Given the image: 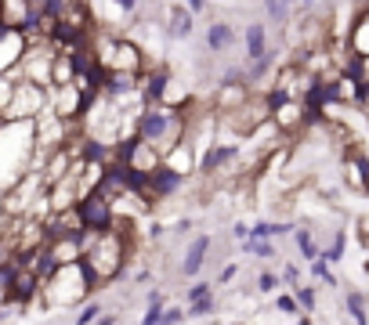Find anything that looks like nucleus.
<instances>
[{
    "label": "nucleus",
    "mask_w": 369,
    "mask_h": 325,
    "mask_svg": "<svg viewBox=\"0 0 369 325\" xmlns=\"http://www.w3.org/2000/svg\"><path fill=\"white\" fill-rule=\"evenodd\" d=\"M276 289H279V275L261 271V275H258V292H276Z\"/></svg>",
    "instance_id": "bb28decb"
},
{
    "label": "nucleus",
    "mask_w": 369,
    "mask_h": 325,
    "mask_svg": "<svg viewBox=\"0 0 369 325\" xmlns=\"http://www.w3.org/2000/svg\"><path fill=\"white\" fill-rule=\"evenodd\" d=\"M131 228H134L131 221L116 217V224H112L109 232H91V246L84 253V264L98 286L112 282L123 271L127 257H131Z\"/></svg>",
    "instance_id": "f257e3e1"
},
{
    "label": "nucleus",
    "mask_w": 369,
    "mask_h": 325,
    "mask_svg": "<svg viewBox=\"0 0 369 325\" xmlns=\"http://www.w3.org/2000/svg\"><path fill=\"white\" fill-rule=\"evenodd\" d=\"M282 282L297 289V286H300V271H297L294 264H286V268H282Z\"/></svg>",
    "instance_id": "c85d7f7f"
},
{
    "label": "nucleus",
    "mask_w": 369,
    "mask_h": 325,
    "mask_svg": "<svg viewBox=\"0 0 369 325\" xmlns=\"http://www.w3.org/2000/svg\"><path fill=\"white\" fill-rule=\"evenodd\" d=\"M224 4H232V0H224Z\"/></svg>",
    "instance_id": "e433bc0d"
},
{
    "label": "nucleus",
    "mask_w": 369,
    "mask_h": 325,
    "mask_svg": "<svg viewBox=\"0 0 369 325\" xmlns=\"http://www.w3.org/2000/svg\"><path fill=\"white\" fill-rule=\"evenodd\" d=\"M210 311H214V292H203V297L188 300V318H203V315H210Z\"/></svg>",
    "instance_id": "4be33fe9"
},
{
    "label": "nucleus",
    "mask_w": 369,
    "mask_h": 325,
    "mask_svg": "<svg viewBox=\"0 0 369 325\" xmlns=\"http://www.w3.org/2000/svg\"><path fill=\"white\" fill-rule=\"evenodd\" d=\"M94 325H116V315H102V318L94 322Z\"/></svg>",
    "instance_id": "f704fd0d"
},
{
    "label": "nucleus",
    "mask_w": 369,
    "mask_h": 325,
    "mask_svg": "<svg viewBox=\"0 0 369 325\" xmlns=\"http://www.w3.org/2000/svg\"><path fill=\"white\" fill-rule=\"evenodd\" d=\"M344 250H348V235L344 232H336V239L330 242V250H323L318 257L326 260V264H341V257H344Z\"/></svg>",
    "instance_id": "aec40b11"
},
{
    "label": "nucleus",
    "mask_w": 369,
    "mask_h": 325,
    "mask_svg": "<svg viewBox=\"0 0 369 325\" xmlns=\"http://www.w3.org/2000/svg\"><path fill=\"white\" fill-rule=\"evenodd\" d=\"M94 289H98V282L91 279V271H87L84 260H80V264L55 268V271L44 279V286H40L44 300H47V304H55V307H69V304L87 300Z\"/></svg>",
    "instance_id": "7ed1b4c3"
},
{
    "label": "nucleus",
    "mask_w": 369,
    "mask_h": 325,
    "mask_svg": "<svg viewBox=\"0 0 369 325\" xmlns=\"http://www.w3.org/2000/svg\"><path fill=\"white\" fill-rule=\"evenodd\" d=\"M76 210H80V217H84L87 232H109V228L116 224V206H112V199H109L102 188L91 192L87 199H80Z\"/></svg>",
    "instance_id": "39448f33"
},
{
    "label": "nucleus",
    "mask_w": 369,
    "mask_h": 325,
    "mask_svg": "<svg viewBox=\"0 0 369 325\" xmlns=\"http://www.w3.org/2000/svg\"><path fill=\"white\" fill-rule=\"evenodd\" d=\"M294 297H297V304H300V311H315V286H297L294 289Z\"/></svg>",
    "instance_id": "5701e85b"
},
{
    "label": "nucleus",
    "mask_w": 369,
    "mask_h": 325,
    "mask_svg": "<svg viewBox=\"0 0 369 325\" xmlns=\"http://www.w3.org/2000/svg\"><path fill=\"white\" fill-rule=\"evenodd\" d=\"M232 235H235L239 242H246V239H250V228H246V224H232Z\"/></svg>",
    "instance_id": "473e14b6"
},
{
    "label": "nucleus",
    "mask_w": 369,
    "mask_h": 325,
    "mask_svg": "<svg viewBox=\"0 0 369 325\" xmlns=\"http://www.w3.org/2000/svg\"><path fill=\"white\" fill-rule=\"evenodd\" d=\"M304 4H308V0H304Z\"/></svg>",
    "instance_id": "4c0bfd02"
},
{
    "label": "nucleus",
    "mask_w": 369,
    "mask_h": 325,
    "mask_svg": "<svg viewBox=\"0 0 369 325\" xmlns=\"http://www.w3.org/2000/svg\"><path fill=\"white\" fill-rule=\"evenodd\" d=\"M163 167H170V170H178V174H196V167H199V156H196V149H192L188 141H181V145H174V149L163 156Z\"/></svg>",
    "instance_id": "2eb2a0df"
},
{
    "label": "nucleus",
    "mask_w": 369,
    "mask_h": 325,
    "mask_svg": "<svg viewBox=\"0 0 369 325\" xmlns=\"http://www.w3.org/2000/svg\"><path fill=\"white\" fill-rule=\"evenodd\" d=\"M210 246H214V239L210 235H199V239H192L188 242V253H185V260H181V275L185 279H196L199 275V268L206 264V253H210Z\"/></svg>",
    "instance_id": "ddd939ff"
},
{
    "label": "nucleus",
    "mask_w": 369,
    "mask_h": 325,
    "mask_svg": "<svg viewBox=\"0 0 369 325\" xmlns=\"http://www.w3.org/2000/svg\"><path fill=\"white\" fill-rule=\"evenodd\" d=\"M243 47H246V62H261L271 47H268V26L264 22H250L243 29Z\"/></svg>",
    "instance_id": "4468645a"
},
{
    "label": "nucleus",
    "mask_w": 369,
    "mask_h": 325,
    "mask_svg": "<svg viewBox=\"0 0 369 325\" xmlns=\"http://www.w3.org/2000/svg\"><path fill=\"white\" fill-rule=\"evenodd\" d=\"M185 134H188L185 109H178V105H163V102H156V105H145V109H141V116H138V138L152 141L163 156L174 149V145H181Z\"/></svg>",
    "instance_id": "f03ea898"
},
{
    "label": "nucleus",
    "mask_w": 369,
    "mask_h": 325,
    "mask_svg": "<svg viewBox=\"0 0 369 325\" xmlns=\"http://www.w3.org/2000/svg\"><path fill=\"white\" fill-rule=\"evenodd\" d=\"M312 120H318V116H315V112H312L308 105H304V102H297V98H286L282 105H276V109H271V123H276V127L282 130L286 138L300 134V130L308 127Z\"/></svg>",
    "instance_id": "423d86ee"
},
{
    "label": "nucleus",
    "mask_w": 369,
    "mask_h": 325,
    "mask_svg": "<svg viewBox=\"0 0 369 325\" xmlns=\"http://www.w3.org/2000/svg\"><path fill=\"white\" fill-rule=\"evenodd\" d=\"M8 224H11V217L4 214V203H0V242H4V235H8Z\"/></svg>",
    "instance_id": "72a5a7b5"
},
{
    "label": "nucleus",
    "mask_w": 369,
    "mask_h": 325,
    "mask_svg": "<svg viewBox=\"0 0 369 325\" xmlns=\"http://www.w3.org/2000/svg\"><path fill=\"white\" fill-rule=\"evenodd\" d=\"M312 275H315V279H318V282H326V286H333V275H330V264H326V260H323V257H315V260H312Z\"/></svg>",
    "instance_id": "a878e982"
},
{
    "label": "nucleus",
    "mask_w": 369,
    "mask_h": 325,
    "mask_svg": "<svg viewBox=\"0 0 369 325\" xmlns=\"http://www.w3.org/2000/svg\"><path fill=\"white\" fill-rule=\"evenodd\" d=\"M348 47L355 58H369V11H359L348 29Z\"/></svg>",
    "instance_id": "dca6fc26"
},
{
    "label": "nucleus",
    "mask_w": 369,
    "mask_h": 325,
    "mask_svg": "<svg viewBox=\"0 0 369 325\" xmlns=\"http://www.w3.org/2000/svg\"><path fill=\"white\" fill-rule=\"evenodd\" d=\"M344 307H348V315L355 325H369V307H366V292L359 289H348L344 292Z\"/></svg>",
    "instance_id": "f3484780"
},
{
    "label": "nucleus",
    "mask_w": 369,
    "mask_h": 325,
    "mask_svg": "<svg viewBox=\"0 0 369 325\" xmlns=\"http://www.w3.org/2000/svg\"><path fill=\"white\" fill-rule=\"evenodd\" d=\"M235 275H239V264H224V268H221V275H217V279H221V282H232V279H235Z\"/></svg>",
    "instance_id": "c756f323"
},
{
    "label": "nucleus",
    "mask_w": 369,
    "mask_h": 325,
    "mask_svg": "<svg viewBox=\"0 0 369 325\" xmlns=\"http://www.w3.org/2000/svg\"><path fill=\"white\" fill-rule=\"evenodd\" d=\"M286 232H294V224L290 221H258L250 228V239H279V235H286Z\"/></svg>",
    "instance_id": "a211bd4d"
},
{
    "label": "nucleus",
    "mask_w": 369,
    "mask_h": 325,
    "mask_svg": "<svg viewBox=\"0 0 369 325\" xmlns=\"http://www.w3.org/2000/svg\"><path fill=\"white\" fill-rule=\"evenodd\" d=\"M26 51H29V32L0 26V73H15V69H19Z\"/></svg>",
    "instance_id": "6e6552de"
},
{
    "label": "nucleus",
    "mask_w": 369,
    "mask_h": 325,
    "mask_svg": "<svg viewBox=\"0 0 369 325\" xmlns=\"http://www.w3.org/2000/svg\"><path fill=\"white\" fill-rule=\"evenodd\" d=\"M294 325H312V318H297Z\"/></svg>",
    "instance_id": "c9c22d12"
},
{
    "label": "nucleus",
    "mask_w": 369,
    "mask_h": 325,
    "mask_svg": "<svg viewBox=\"0 0 369 325\" xmlns=\"http://www.w3.org/2000/svg\"><path fill=\"white\" fill-rule=\"evenodd\" d=\"M163 15H167V29H163L167 40H188L192 37V29H196V15L188 11V4H167Z\"/></svg>",
    "instance_id": "9d476101"
},
{
    "label": "nucleus",
    "mask_w": 369,
    "mask_h": 325,
    "mask_svg": "<svg viewBox=\"0 0 369 325\" xmlns=\"http://www.w3.org/2000/svg\"><path fill=\"white\" fill-rule=\"evenodd\" d=\"M185 181H188L185 174L170 170V167H159V170L149 177V199H152V203H159V199H170L174 192H181V188H185Z\"/></svg>",
    "instance_id": "f8f14e48"
},
{
    "label": "nucleus",
    "mask_w": 369,
    "mask_h": 325,
    "mask_svg": "<svg viewBox=\"0 0 369 325\" xmlns=\"http://www.w3.org/2000/svg\"><path fill=\"white\" fill-rule=\"evenodd\" d=\"M98 318H102V304H94V300H91V304L84 307V311L76 315V325H94Z\"/></svg>",
    "instance_id": "393cba45"
},
{
    "label": "nucleus",
    "mask_w": 369,
    "mask_h": 325,
    "mask_svg": "<svg viewBox=\"0 0 369 325\" xmlns=\"http://www.w3.org/2000/svg\"><path fill=\"white\" fill-rule=\"evenodd\" d=\"M91 105V98L80 91L76 84H62V87H51V109L58 112L62 120H69V123H80L84 120V112Z\"/></svg>",
    "instance_id": "0eeeda50"
},
{
    "label": "nucleus",
    "mask_w": 369,
    "mask_h": 325,
    "mask_svg": "<svg viewBox=\"0 0 369 325\" xmlns=\"http://www.w3.org/2000/svg\"><path fill=\"white\" fill-rule=\"evenodd\" d=\"M112 4H116L120 11H127V15H134V11H138V0H112Z\"/></svg>",
    "instance_id": "2f4dec72"
},
{
    "label": "nucleus",
    "mask_w": 369,
    "mask_h": 325,
    "mask_svg": "<svg viewBox=\"0 0 369 325\" xmlns=\"http://www.w3.org/2000/svg\"><path fill=\"white\" fill-rule=\"evenodd\" d=\"M188 315L185 311H178V307H167V311H163V325H181Z\"/></svg>",
    "instance_id": "cd10ccee"
},
{
    "label": "nucleus",
    "mask_w": 369,
    "mask_h": 325,
    "mask_svg": "<svg viewBox=\"0 0 369 325\" xmlns=\"http://www.w3.org/2000/svg\"><path fill=\"white\" fill-rule=\"evenodd\" d=\"M185 4H188V11H192V15H203V11H206V4H210V0H185Z\"/></svg>",
    "instance_id": "7c9ffc66"
},
{
    "label": "nucleus",
    "mask_w": 369,
    "mask_h": 325,
    "mask_svg": "<svg viewBox=\"0 0 369 325\" xmlns=\"http://www.w3.org/2000/svg\"><path fill=\"white\" fill-rule=\"evenodd\" d=\"M44 109H51V87L33 84V80H26L19 73V91H15L11 105L4 112V120L8 123H33Z\"/></svg>",
    "instance_id": "20e7f679"
},
{
    "label": "nucleus",
    "mask_w": 369,
    "mask_h": 325,
    "mask_svg": "<svg viewBox=\"0 0 369 325\" xmlns=\"http://www.w3.org/2000/svg\"><path fill=\"white\" fill-rule=\"evenodd\" d=\"M145 58H149L145 47L134 44V40H127V37H120L116 47H112V58H109V65H105V73H109V69H120V73H145V69H149Z\"/></svg>",
    "instance_id": "1a4fd4ad"
},
{
    "label": "nucleus",
    "mask_w": 369,
    "mask_h": 325,
    "mask_svg": "<svg viewBox=\"0 0 369 325\" xmlns=\"http://www.w3.org/2000/svg\"><path fill=\"white\" fill-rule=\"evenodd\" d=\"M235 40H239L235 26L224 22V19H217V22H210L203 29V44H206V51H210V55H228L235 47Z\"/></svg>",
    "instance_id": "9b49d317"
},
{
    "label": "nucleus",
    "mask_w": 369,
    "mask_h": 325,
    "mask_svg": "<svg viewBox=\"0 0 369 325\" xmlns=\"http://www.w3.org/2000/svg\"><path fill=\"white\" fill-rule=\"evenodd\" d=\"M243 250L253 253V257H261V260H271V257H276V246H271V239H246V242H243Z\"/></svg>",
    "instance_id": "412c9836"
},
{
    "label": "nucleus",
    "mask_w": 369,
    "mask_h": 325,
    "mask_svg": "<svg viewBox=\"0 0 369 325\" xmlns=\"http://www.w3.org/2000/svg\"><path fill=\"white\" fill-rule=\"evenodd\" d=\"M294 239H297V246H300V253H304V260H312L318 257V246H315V239H312V232L308 228H294Z\"/></svg>",
    "instance_id": "6ab92c4d"
},
{
    "label": "nucleus",
    "mask_w": 369,
    "mask_h": 325,
    "mask_svg": "<svg viewBox=\"0 0 369 325\" xmlns=\"http://www.w3.org/2000/svg\"><path fill=\"white\" fill-rule=\"evenodd\" d=\"M276 307H279L282 315H300V304H297L294 292H279V297H276Z\"/></svg>",
    "instance_id": "b1692460"
}]
</instances>
